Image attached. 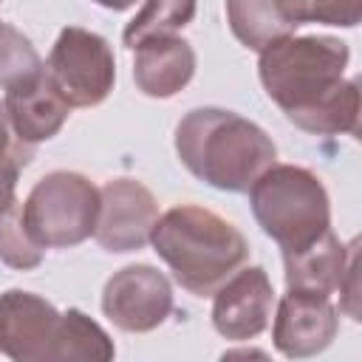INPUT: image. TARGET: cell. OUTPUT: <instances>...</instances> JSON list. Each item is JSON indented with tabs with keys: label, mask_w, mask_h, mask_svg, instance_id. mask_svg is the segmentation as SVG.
Wrapping results in <instances>:
<instances>
[{
	"label": "cell",
	"mask_w": 362,
	"mask_h": 362,
	"mask_svg": "<svg viewBox=\"0 0 362 362\" xmlns=\"http://www.w3.org/2000/svg\"><path fill=\"white\" fill-rule=\"evenodd\" d=\"M266 96L283 116L314 136L359 133V85L345 79L351 51L337 37H283L257 51Z\"/></svg>",
	"instance_id": "6da1fadb"
},
{
	"label": "cell",
	"mask_w": 362,
	"mask_h": 362,
	"mask_svg": "<svg viewBox=\"0 0 362 362\" xmlns=\"http://www.w3.org/2000/svg\"><path fill=\"white\" fill-rule=\"evenodd\" d=\"M42 59L34 51L31 40L20 34L14 25L0 20V88H11L25 82L42 71Z\"/></svg>",
	"instance_id": "e0dca14e"
},
{
	"label": "cell",
	"mask_w": 362,
	"mask_h": 362,
	"mask_svg": "<svg viewBox=\"0 0 362 362\" xmlns=\"http://www.w3.org/2000/svg\"><path fill=\"white\" fill-rule=\"evenodd\" d=\"M3 107L14 136L28 147L54 139L71 113V105L54 88L45 68L31 79L6 88Z\"/></svg>",
	"instance_id": "7c38bea8"
},
{
	"label": "cell",
	"mask_w": 362,
	"mask_h": 362,
	"mask_svg": "<svg viewBox=\"0 0 362 362\" xmlns=\"http://www.w3.org/2000/svg\"><path fill=\"white\" fill-rule=\"evenodd\" d=\"M93 3L102 8H110V11H124V8L136 6V0H93Z\"/></svg>",
	"instance_id": "603a6c76"
},
{
	"label": "cell",
	"mask_w": 362,
	"mask_h": 362,
	"mask_svg": "<svg viewBox=\"0 0 362 362\" xmlns=\"http://www.w3.org/2000/svg\"><path fill=\"white\" fill-rule=\"evenodd\" d=\"M0 354L14 362H107L116 356L107 331L79 308L57 311L40 294H0Z\"/></svg>",
	"instance_id": "3957f363"
},
{
	"label": "cell",
	"mask_w": 362,
	"mask_h": 362,
	"mask_svg": "<svg viewBox=\"0 0 362 362\" xmlns=\"http://www.w3.org/2000/svg\"><path fill=\"white\" fill-rule=\"evenodd\" d=\"M133 79L136 88L150 99H170L184 90L195 74V51L187 40L167 34L144 40L133 48Z\"/></svg>",
	"instance_id": "4fadbf2b"
},
{
	"label": "cell",
	"mask_w": 362,
	"mask_h": 362,
	"mask_svg": "<svg viewBox=\"0 0 362 362\" xmlns=\"http://www.w3.org/2000/svg\"><path fill=\"white\" fill-rule=\"evenodd\" d=\"M34 153H8V156H0V215L6 209H11L17 204V178H20V170L31 161Z\"/></svg>",
	"instance_id": "ffe728a7"
},
{
	"label": "cell",
	"mask_w": 362,
	"mask_h": 362,
	"mask_svg": "<svg viewBox=\"0 0 362 362\" xmlns=\"http://www.w3.org/2000/svg\"><path fill=\"white\" fill-rule=\"evenodd\" d=\"M96 215L99 187L71 170L42 175L23 204V223L42 249H68L88 240L96 229Z\"/></svg>",
	"instance_id": "8992f818"
},
{
	"label": "cell",
	"mask_w": 362,
	"mask_h": 362,
	"mask_svg": "<svg viewBox=\"0 0 362 362\" xmlns=\"http://www.w3.org/2000/svg\"><path fill=\"white\" fill-rule=\"evenodd\" d=\"M339 331V311L331 294L288 288L277 303L272 339L274 348L288 359H305L322 354Z\"/></svg>",
	"instance_id": "30bf717a"
},
{
	"label": "cell",
	"mask_w": 362,
	"mask_h": 362,
	"mask_svg": "<svg viewBox=\"0 0 362 362\" xmlns=\"http://www.w3.org/2000/svg\"><path fill=\"white\" fill-rule=\"evenodd\" d=\"M246 192L257 226L283 252L303 249L331 229L328 192L305 167L272 164L252 181Z\"/></svg>",
	"instance_id": "5b68a950"
},
{
	"label": "cell",
	"mask_w": 362,
	"mask_h": 362,
	"mask_svg": "<svg viewBox=\"0 0 362 362\" xmlns=\"http://www.w3.org/2000/svg\"><path fill=\"white\" fill-rule=\"evenodd\" d=\"M45 74L71 107H93L102 105L113 90L116 59L105 37L68 25L59 31L48 54Z\"/></svg>",
	"instance_id": "52a82bcc"
},
{
	"label": "cell",
	"mask_w": 362,
	"mask_h": 362,
	"mask_svg": "<svg viewBox=\"0 0 362 362\" xmlns=\"http://www.w3.org/2000/svg\"><path fill=\"white\" fill-rule=\"evenodd\" d=\"M356 240L345 246L331 229L320 235L314 243L283 252V266H286V286L288 288H305V291H320V294H334L342 283V274L356 255Z\"/></svg>",
	"instance_id": "5bb4252c"
},
{
	"label": "cell",
	"mask_w": 362,
	"mask_h": 362,
	"mask_svg": "<svg viewBox=\"0 0 362 362\" xmlns=\"http://www.w3.org/2000/svg\"><path fill=\"white\" fill-rule=\"evenodd\" d=\"M356 269H359V252L351 257L345 274H342V283H339V294H342V311L351 314V320H359V305H356V297H359V288H356Z\"/></svg>",
	"instance_id": "44dd1931"
},
{
	"label": "cell",
	"mask_w": 362,
	"mask_h": 362,
	"mask_svg": "<svg viewBox=\"0 0 362 362\" xmlns=\"http://www.w3.org/2000/svg\"><path fill=\"white\" fill-rule=\"evenodd\" d=\"M158 221L153 192L136 178H110L99 189V215L93 238L105 252H136L150 243Z\"/></svg>",
	"instance_id": "9c48e42d"
},
{
	"label": "cell",
	"mask_w": 362,
	"mask_h": 362,
	"mask_svg": "<svg viewBox=\"0 0 362 362\" xmlns=\"http://www.w3.org/2000/svg\"><path fill=\"white\" fill-rule=\"evenodd\" d=\"M195 6H198L195 0H147L141 11L124 25V34H122L124 45L133 51L144 40L175 34L178 28L192 23Z\"/></svg>",
	"instance_id": "2e32d148"
},
{
	"label": "cell",
	"mask_w": 362,
	"mask_h": 362,
	"mask_svg": "<svg viewBox=\"0 0 362 362\" xmlns=\"http://www.w3.org/2000/svg\"><path fill=\"white\" fill-rule=\"evenodd\" d=\"M102 311L122 331H153L173 311V286L158 269L147 263L124 266L105 283Z\"/></svg>",
	"instance_id": "ba28073f"
},
{
	"label": "cell",
	"mask_w": 362,
	"mask_h": 362,
	"mask_svg": "<svg viewBox=\"0 0 362 362\" xmlns=\"http://www.w3.org/2000/svg\"><path fill=\"white\" fill-rule=\"evenodd\" d=\"M274 288L263 266L238 269L212 291V325L223 339L246 342L266 331Z\"/></svg>",
	"instance_id": "8fae6325"
},
{
	"label": "cell",
	"mask_w": 362,
	"mask_h": 362,
	"mask_svg": "<svg viewBox=\"0 0 362 362\" xmlns=\"http://www.w3.org/2000/svg\"><path fill=\"white\" fill-rule=\"evenodd\" d=\"M175 153L198 181L223 192H246L277 158L263 127L223 107L189 110L175 127Z\"/></svg>",
	"instance_id": "7a4b0ae2"
},
{
	"label": "cell",
	"mask_w": 362,
	"mask_h": 362,
	"mask_svg": "<svg viewBox=\"0 0 362 362\" xmlns=\"http://www.w3.org/2000/svg\"><path fill=\"white\" fill-rule=\"evenodd\" d=\"M42 246L28 235L23 223V206L14 204L0 215V260L11 269L28 272L42 263Z\"/></svg>",
	"instance_id": "ac0fdd59"
},
{
	"label": "cell",
	"mask_w": 362,
	"mask_h": 362,
	"mask_svg": "<svg viewBox=\"0 0 362 362\" xmlns=\"http://www.w3.org/2000/svg\"><path fill=\"white\" fill-rule=\"evenodd\" d=\"M8 153H34V147L23 144L14 136V130L8 124V116H6V107L0 105V156H8Z\"/></svg>",
	"instance_id": "7402d4cb"
},
{
	"label": "cell",
	"mask_w": 362,
	"mask_h": 362,
	"mask_svg": "<svg viewBox=\"0 0 362 362\" xmlns=\"http://www.w3.org/2000/svg\"><path fill=\"white\" fill-rule=\"evenodd\" d=\"M150 243L170 266L175 283L195 297H209L249 257L243 232L195 204L167 209L156 221Z\"/></svg>",
	"instance_id": "277c9868"
},
{
	"label": "cell",
	"mask_w": 362,
	"mask_h": 362,
	"mask_svg": "<svg viewBox=\"0 0 362 362\" xmlns=\"http://www.w3.org/2000/svg\"><path fill=\"white\" fill-rule=\"evenodd\" d=\"M226 17L232 34L252 51H263L297 28L283 14L280 0H226Z\"/></svg>",
	"instance_id": "9a60e30c"
},
{
	"label": "cell",
	"mask_w": 362,
	"mask_h": 362,
	"mask_svg": "<svg viewBox=\"0 0 362 362\" xmlns=\"http://www.w3.org/2000/svg\"><path fill=\"white\" fill-rule=\"evenodd\" d=\"M283 14L294 23H322L354 28L362 20V0H280Z\"/></svg>",
	"instance_id": "d6986e66"
}]
</instances>
